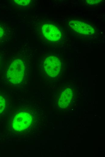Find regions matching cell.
Wrapping results in <instances>:
<instances>
[{
  "label": "cell",
  "instance_id": "1",
  "mask_svg": "<svg viewBox=\"0 0 105 157\" xmlns=\"http://www.w3.org/2000/svg\"><path fill=\"white\" fill-rule=\"evenodd\" d=\"M25 75V67L23 62L16 59L10 65L6 74L7 81L14 85L21 84L23 82Z\"/></svg>",
  "mask_w": 105,
  "mask_h": 157
},
{
  "label": "cell",
  "instance_id": "2",
  "mask_svg": "<svg viewBox=\"0 0 105 157\" xmlns=\"http://www.w3.org/2000/svg\"><path fill=\"white\" fill-rule=\"evenodd\" d=\"M32 120V116L29 113L25 112H19L15 116L14 118L13 127L17 131H24L30 127Z\"/></svg>",
  "mask_w": 105,
  "mask_h": 157
},
{
  "label": "cell",
  "instance_id": "3",
  "mask_svg": "<svg viewBox=\"0 0 105 157\" xmlns=\"http://www.w3.org/2000/svg\"><path fill=\"white\" fill-rule=\"evenodd\" d=\"M43 66L46 74L49 77L54 78L58 75L60 72L61 63L57 57L50 56L46 59Z\"/></svg>",
  "mask_w": 105,
  "mask_h": 157
},
{
  "label": "cell",
  "instance_id": "4",
  "mask_svg": "<svg viewBox=\"0 0 105 157\" xmlns=\"http://www.w3.org/2000/svg\"><path fill=\"white\" fill-rule=\"evenodd\" d=\"M42 30L44 36L49 40L57 41L61 37V33L60 30L52 24H44L42 27Z\"/></svg>",
  "mask_w": 105,
  "mask_h": 157
},
{
  "label": "cell",
  "instance_id": "5",
  "mask_svg": "<svg viewBox=\"0 0 105 157\" xmlns=\"http://www.w3.org/2000/svg\"><path fill=\"white\" fill-rule=\"evenodd\" d=\"M70 27L77 32L83 35H92L95 33L94 28L89 24L76 20L69 21Z\"/></svg>",
  "mask_w": 105,
  "mask_h": 157
},
{
  "label": "cell",
  "instance_id": "6",
  "mask_svg": "<svg viewBox=\"0 0 105 157\" xmlns=\"http://www.w3.org/2000/svg\"><path fill=\"white\" fill-rule=\"evenodd\" d=\"M72 97V92L70 88H66L60 94L59 96L58 105L61 108H65L69 105Z\"/></svg>",
  "mask_w": 105,
  "mask_h": 157
},
{
  "label": "cell",
  "instance_id": "7",
  "mask_svg": "<svg viewBox=\"0 0 105 157\" xmlns=\"http://www.w3.org/2000/svg\"><path fill=\"white\" fill-rule=\"evenodd\" d=\"M6 105L5 100L4 97L0 95V113L4 110Z\"/></svg>",
  "mask_w": 105,
  "mask_h": 157
},
{
  "label": "cell",
  "instance_id": "8",
  "mask_svg": "<svg viewBox=\"0 0 105 157\" xmlns=\"http://www.w3.org/2000/svg\"><path fill=\"white\" fill-rule=\"evenodd\" d=\"M14 1L18 5L25 6L29 4L31 1L30 0H15Z\"/></svg>",
  "mask_w": 105,
  "mask_h": 157
},
{
  "label": "cell",
  "instance_id": "9",
  "mask_svg": "<svg viewBox=\"0 0 105 157\" xmlns=\"http://www.w3.org/2000/svg\"><path fill=\"white\" fill-rule=\"evenodd\" d=\"M5 30L3 25L0 24V40L5 35Z\"/></svg>",
  "mask_w": 105,
  "mask_h": 157
},
{
  "label": "cell",
  "instance_id": "10",
  "mask_svg": "<svg viewBox=\"0 0 105 157\" xmlns=\"http://www.w3.org/2000/svg\"><path fill=\"white\" fill-rule=\"evenodd\" d=\"M86 2L89 5H93L100 3L101 2L100 0H88L86 1Z\"/></svg>",
  "mask_w": 105,
  "mask_h": 157
}]
</instances>
